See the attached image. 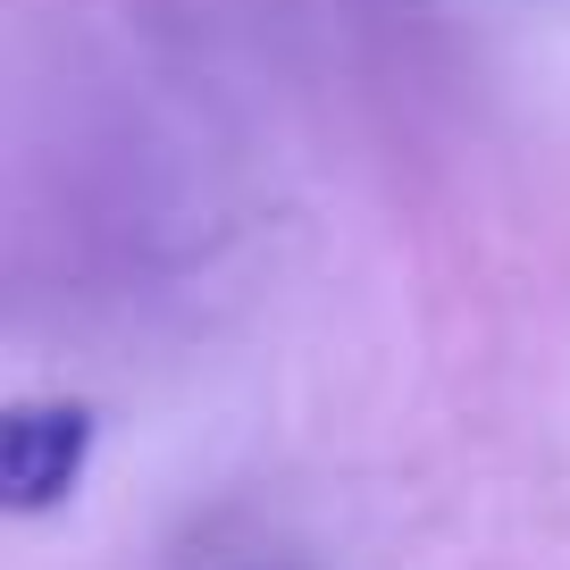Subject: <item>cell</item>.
Returning <instances> with one entry per match:
<instances>
[{"instance_id": "1", "label": "cell", "mask_w": 570, "mask_h": 570, "mask_svg": "<svg viewBox=\"0 0 570 570\" xmlns=\"http://www.w3.org/2000/svg\"><path fill=\"white\" fill-rule=\"evenodd\" d=\"M92 436H101V420H92L85 403H68V394H26V403H9V420H0V487H9V512H51V503H68L76 479H85V462H92Z\"/></svg>"}]
</instances>
